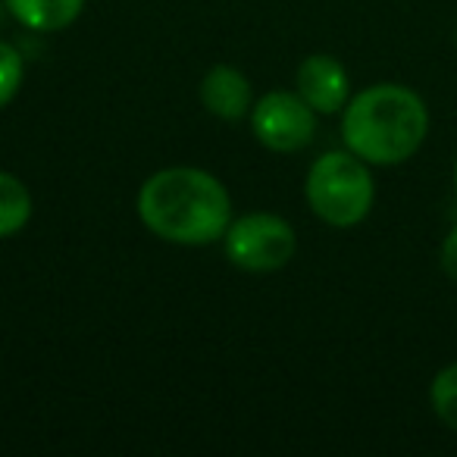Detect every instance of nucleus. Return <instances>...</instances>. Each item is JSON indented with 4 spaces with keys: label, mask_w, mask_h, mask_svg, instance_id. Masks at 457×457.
I'll use <instances>...</instances> for the list:
<instances>
[{
    "label": "nucleus",
    "mask_w": 457,
    "mask_h": 457,
    "mask_svg": "<svg viewBox=\"0 0 457 457\" xmlns=\"http://www.w3.org/2000/svg\"><path fill=\"white\" fill-rule=\"evenodd\" d=\"M135 207L147 232L185 248L220 242L232 222V197L226 185L197 166L154 172L138 188Z\"/></svg>",
    "instance_id": "1"
},
{
    "label": "nucleus",
    "mask_w": 457,
    "mask_h": 457,
    "mask_svg": "<svg viewBox=\"0 0 457 457\" xmlns=\"http://www.w3.org/2000/svg\"><path fill=\"white\" fill-rule=\"evenodd\" d=\"M429 132V110L404 85H370L345 104L342 138L351 154L373 166L411 160Z\"/></svg>",
    "instance_id": "2"
},
{
    "label": "nucleus",
    "mask_w": 457,
    "mask_h": 457,
    "mask_svg": "<svg viewBox=\"0 0 457 457\" xmlns=\"http://www.w3.org/2000/svg\"><path fill=\"white\" fill-rule=\"evenodd\" d=\"M304 195L311 210L336 228H351L373 210L376 185L367 160L351 151H329L307 170Z\"/></svg>",
    "instance_id": "3"
},
{
    "label": "nucleus",
    "mask_w": 457,
    "mask_h": 457,
    "mask_svg": "<svg viewBox=\"0 0 457 457\" xmlns=\"http://www.w3.org/2000/svg\"><path fill=\"white\" fill-rule=\"evenodd\" d=\"M222 251L228 263L245 273H273L282 270L298 251V236L288 220L276 213H245L228 222L222 236Z\"/></svg>",
    "instance_id": "4"
},
{
    "label": "nucleus",
    "mask_w": 457,
    "mask_h": 457,
    "mask_svg": "<svg viewBox=\"0 0 457 457\" xmlns=\"http://www.w3.org/2000/svg\"><path fill=\"white\" fill-rule=\"evenodd\" d=\"M251 132L267 151H304L317 135V110L298 91H270L251 107Z\"/></svg>",
    "instance_id": "5"
},
{
    "label": "nucleus",
    "mask_w": 457,
    "mask_h": 457,
    "mask_svg": "<svg viewBox=\"0 0 457 457\" xmlns=\"http://www.w3.org/2000/svg\"><path fill=\"white\" fill-rule=\"evenodd\" d=\"M298 95L317 113H338L351 101L348 70L329 54H311L298 66Z\"/></svg>",
    "instance_id": "6"
},
{
    "label": "nucleus",
    "mask_w": 457,
    "mask_h": 457,
    "mask_svg": "<svg viewBox=\"0 0 457 457\" xmlns=\"http://www.w3.org/2000/svg\"><path fill=\"white\" fill-rule=\"evenodd\" d=\"M201 104L216 120H245L251 113V107H254L248 76L242 70H236V66H213L201 82Z\"/></svg>",
    "instance_id": "7"
},
{
    "label": "nucleus",
    "mask_w": 457,
    "mask_h": 457,
    "mask_svg": "<svg viewBox=\"0 0 457 457\" xmlns=\"http://www.w3.org/2000/svg\"><path fill=\"white\" fill-rule=\"evenodd\" d=\"M7 13L32 32H60L82 16L85 0H4Z\"/></svg>",
    "instance_id": "8"
},
{
    "label": "nucleus",
    "mask_w": 457,
    "mask_h": 457,
    "mask_svg": "<svg viewBox=\"0 0 457 457\" xmlns=\"http://www.w3.org/2000/svg\"><path fill=\"white\" fill-rule=\"evenodd\" d=\"M32 220V195L13 176L0 170V238L20 236Z\"/></svg>",
    "instance_id": "9"
},
{
    "label": "nucleus",
    "mask_w": 457,
    "mask_h": 457,
    "mask_svg": "<svg viewBox=\"0 0 457 457\" xmlns=\"http://www.w3.org/2000/svg\"><path fill=\"white\" fill-rule=\"evenodd\" d=\"M429 401H432L436 417L457 432V363H448V367L432 379Z\"/></svg>",
    "instance_id": "10"
},
{
    "label": "nucleus",
    "mask_w": 457,
    "mask_h": 457,
    "mask_svg": "<svg viewBox=\"0 0 457 457\" xmlns=\"http://www.w3.org/2000/svg\"><path fill=\"white\" fill-rule=\"evenodd\" d=\"M22 79H26L22 54L13 45H7V41H0V110L20 95Z\"/></svg>",
    "instance_id": "11"
},
{
    "label": "nucleus",
    "mask_w": 457,
    "mask_h": 457,
    "mask_svg": "<svg viewBox=\"0 0 457 457\" xmlns=\"http://www.w3.org/2000/svg\"><path fill=\"white\" fill-rule=\"evenodd\" d=\"M442 270L457 282V226L451 228L442 242Z\"/></svg>",
    "instance_id": "12"
},
{
    "label": "nucleus",
    "mask_w": 457,
    "mask_h": 457,
    "mask_svg": "<svg viewBox=\"0 0 457 457\" xmlns=\"http://www.w3.org/2000/svg\"><path fill=\"white\" fill-rule=\"evenodd\" d=\"M4 10H7V4H4V0H0V26H4Z\"/></svg>",
    "instance_id": "13"
},
{
    "label": "nucleus",
    "mask_w": 457,
    "mask_h": 457,
    "mask_svg": "<svg viewBox=\"0 0 457 457\" xmlns=\"http://www.w3.org/2000/svg\"><path fill=\"white\" fill-rule=\"evenodd\" d=\"M454 188H457V163H454Z\"/></svg>",
    "instance_id": "14"
}]
</instances>
